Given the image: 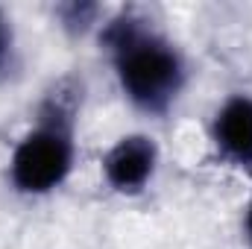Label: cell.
<instances>
[{"instance_id": "obj_1", "label": "cell", "mask_w": 252, "mask_h": 249, "mask_svg": "<svg viewBox=\"0 0 252 249\" xmlns=\"http://www.w3.org/2000/svg\"><path fill=\"white\" fill-rule=\"evenodd\" d=\"M100 47L109 53L118 88L132 109L161 118L179 103L188 85V62L182 50L153 30L144 15L124 9L103 21Z\"/></svg>"}, {"instance_id": "obj_2", "label": "cell", "mask_w": 252, "mask_h": 249, "mask_svg": "<svg viewBox=\"0 0 252 249\" xmlns=\"http://www.w3.org/2000/svg\"><path fill=\"white\" fill-rule=\"evenodd\" d=\"M82 112V85L64 76L44 91L30 126L18 135L6 179L21 196H50L70 179L76 164V129Z\"/></svg>"}, {"instance_id": "obj_3", "label": "cell", "mask_w": 252, "mask_h": 249, "mask_svg": "<svg viewBox=\"0 0 252 249\" xmlns=\"http://www.w3.org/2000/svg\"><path fill=\"white\" fill-rule=\"evenodd\" d=\"M158 164L161 150L156 138L147 132H126L100 156V176L118 196H141L153 185Z\"/></svg>"}, {"instance_id": "obj_4", "label": "cell", "mask_w": 252, "mask_h": 249, "mask_svg": "<svg viewBox=\"0 0 252 249\" xmlns=\"http://www.w3.org/2000/svg\"><path fill=\"white\" fill-rule=\"evenodd\" d=\"M208 144L226 167L252 173V94H229L208 121Z\"/></svg>"}, {"instance_id": "obj_5", "label": "cell", "mask_w": 252, "mask_h": 249, "mask_svg": "<svg viewBox=\"0 0 252 249\" xmlns=\"http://www.w3.org/2000/svg\"><path fill=\"white\" fill-rule=\"evenodd\" d=\"M100 15L103 9L97 3H85V0H70L56 6V21L67 35H85L91 30H100Z\"/></svg>"}, {"instance_id": "obj_6", "label": "cell", "mask_w": 252, "mask_h": 249, "mask_svg": "<svg viewBox=\"0 0 252 249\" xmlns=\"http://www.w3.org/2000/svg\"><path fill=\"white\" fill-rule=\"evenodd\" d=\"M12 62H15V27L9 12L0 6V76L12 67Z\"/></svg>"}, {"instance_id": "obj_7", "label": "cell", "mask_w": 252, "mask_h": 249, "mask_svg": "<svg viewBox=\"0 0 252 249\" xmlns=\"http://www.w3.org/2000/svg\"><path fill=\"white\" fill-rule=\"evenodd\" d=\"M241 232H244V241L252 249V173H250V196H247V205H244V217H241Z\"/></svg>"}]
</instances>
